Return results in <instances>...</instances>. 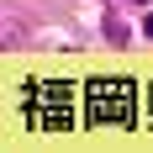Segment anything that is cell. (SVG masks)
<instances>
[{"label": "cell", "mask_w": 153, "mask_h": 153, "mask_svg": "<svg viewBox=\"0 0 153 153\" xmlns=\"http://www.w3.org/2000/svg\"><path fill=\"white\" fill-rule=\"evenodd\" d=\"M137 90H132V79H111V74H95L85 85V122L90 127H132L137 122Z\"/></svg>", "instance_id": "obj_1"}, {"label": "cell", "mask_w": 153, "mask_h": 153, "mask_svg": "<svg viewBox=\"0 0 153 153\" xmlns=\"http://www.w3.org/2000/svg\"><path fill=\"white\" fill-rule=\"evenodd\" d=\"M21 111H27V127H37V132H69L74 127V90L63 79H32Z\"/></svg>", "instance_id": "obj_2"}, {"label": "cell", "mask_w": 153, "mask_h": 153, "mask_svg": "<svg viewBox=\"0 0 153 153\" xmlns=\"http://www.w3.org/2000/svg\"><path fill=\"white\" fill-rule=\"evenodd\" d=\"M148 116H153V90H148Z\"/></svg>", "instance_id": "obj_3"}]
</instances>
